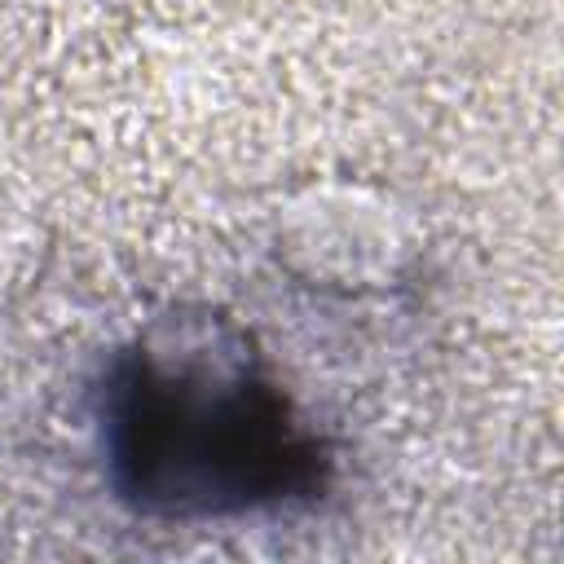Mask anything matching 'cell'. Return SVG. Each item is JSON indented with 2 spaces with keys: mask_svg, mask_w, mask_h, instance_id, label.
<instances>
[{
  "mask_svg": "<svg viewBox=\"0 0 564 564\" xmlns=\"http://www.w3.org/2000/svg\"><path fill=\"white\" fill-rule=\"evenodd\" d=\"M101 449L123 502L159 520H229L304 498L322 445L225 322H163L115 357Z\"/></svg>",
  "mask_w": 564,
  "mask_h": 564,
  "instance_id": "obj_1",
  "label": "cell"
}]
</instances>
